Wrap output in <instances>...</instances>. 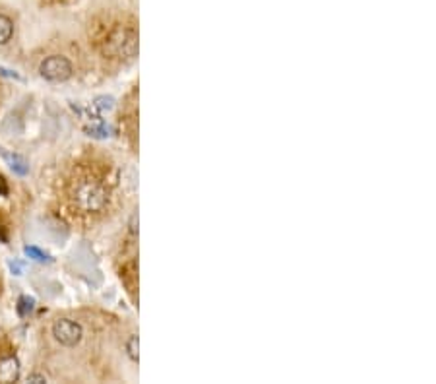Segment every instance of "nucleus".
I'll use <instances>...</instances> for the list:
<instances>
[{
  "label": "nucleus",
  "instance_id": "nucleus-8",
  "mask_svg": "<svg viewBox=\"0 0 436 384\" xmlns=\"http://www.w3.org/2000/svg\"><path fill=\"white\" fill-rule=\"evenodd\" d=\"M126 354L132 361H138V336H130L126 342Z\"/></svg>",
  "mask_w": 436,
  "mask_h": 384
},
{
  "label": "nucleus",
  "instance_id": "nucleus-2",
  "mask_svg": "<svg viewBox=\"0 0 436 384\" xmlns=\"http://www.w3.org/2000/svg\"><path fill=\"white\" fill-rule=\"evenodd\" d=\"M99 49L109 59H132L138 53V30L132 22H111L101 25Z\"/></svg>",
  "mask_w": 436,
  "mask_h": 384
},
{
  "label": "nucleus",
  "instance_id": "nucleus-12",
  "mask_svg": "<svg viewBox=\"0 0 436 384\" xmlns=\"http://www.w3.org/2000/svg\"><path fill=\"white\" fill-rule=\"evenodd\" d=\"M0 194H8V185L2 175H0Z\"/></svg>",
  "mask_w": 436,
  "mask_h": 384
},
{
  "label": "nucleus",
  "instance_id": "nucleus-1",
  "mask_svg": "<svg viewBox=\"0 0 436 384\" xmlns=\"http://www.w3.org/2000/svg\"><path fill=\"white\" fill-rule=\"evenodd\" d=\"M68 198L72 208L80 214H101L107 210L111 200V190L98 175H78L68 187Z\"/></svg>",
  "mask_w": 436,
  "mask_h": 384
},
{
  "label": "nucleus",
  "instance_id": "nucleus-6",
  "mask_svg": "<svg viewBox=\"0 0 436 384\" xmlns=\"http://www.w3.org/2000/svg\"><path fill=\"white\" fill-rule=\"evenodd\" d=\"M0 156L6 159L8 165L12 167V169H14L18 175L28 173V169H30V167H28V161H25L23 158H20L18 153H10V151H6L4 148H2V146H0Z\"/></svg>",
  "mask_w": 436,
  "mask_h": 384
},
{
  "label": "nucleus",
  "instance_id": "nucleus-7",
  "mask_svg": "<svg viewBox=\"0 0 436 384\" xmlns=\"http://www.w3.org/2000/svg\"><path fill=\"white\" fill-rule=\"evenodd\" d=\"M14 35V23L8 16L0 14V45H6Z\"/></svg>",
  "mask_w": 436,
  "mask_h": 384
},
{
  "label": "nucleus",
  "instance_id": "nucleus-5",
  "mask_svg": "<svg viewBox=\"0 0 436 384\" xmlns=\"http://www.w3.org/2000/svg\"><path fill=\"white\" fill-rule=\"evenodd\" d=\"M20 378V361L14 355L0 357V383H16Z\"/></svg>",
  "mask_w": 436,
  "mask_h": 384
},
{
  "label": "nucleus",
  "instance_id": "nucleus-3",
  "mask_svg": "<svg viewBox=\"0 0 436 384\" xmlns=\"http://www.w3.org/2000/svg\"><path fill=\"white\" fill-rule=\"evenodd\" d=\"M72 72H74L72 62L68 61L66 57H59V54L45 59L39 66V74L49 82H64L72 76Z\"/></svg>",
  "mask_w": 436,
  "mask_h": 384
},
{
  "label": "nucleus",
  "instance_id": "nucleus-9",
  "mask_svg": "<svg viewBox=\"0 0 436 384\" xmlns=\"http://www.w3.org/2000/svg\"><path fill=\"white\" fill-rule=\"evenodd\" d=\"M31 309H33V299H30V297H22V299H20V305H18V313H20L22 317H25Z\"/></svg>",
  "mask_w": 436,
  "mask_h": 384
},
{
  "label": "nucleus",
  "instance_id": "nucleus-11",
  "mask_svg": "<svg viewBox=\"0 0 436 384\" xmlns=\"http://www.w3.org/2000/svg\"><path fill=\"white\" fill-rule=\"evenodd\" d=\"M95 107H98L99 111L111 109V107H113V99H111V98H98V99H95Z\"/></svg>",
  "mask_w": 436,
  "mask_h": 384
},
{
  "label": "nucleus",
  "instance_id": "nucleus-4",
  "mask_svg": "<svg viewBox=\"0 0 436 384\" xmlns=\"http://www.w3.org/2000/svg\"><path fill=\"white\" fill-rule=\"evenodd\" d=\"M53 336L57 338V342H61L62 346L74 347L76 344H80L83 332L82 326L78 322H74V320L59 318V320L53 324Z\"/></svg>",
  "mask_w": 436,
  "mask_h": 384
},
{
  "label": "nucleus",
  "instance_id": "nucleus-13",
  "mask_svg": "<svg viewBox=\"0 0 436 384\" xmlns=\"http://www.w3.org/2000/svg\"><path fill=\"white\" fill-rule=\"evenodd\" d=\"M28 380H30V383H47V378L41 377V375H31Z\"/></svg>",
  "mask_w": 436,
  "mask_h": 384
},
{
  "label": "nucleus",
  "instance_id": "nucleus-10",
  "mask_svg": "<svg viewBox=\"0 0 436 384\" xmlns=\"http://www.w3.org/2000/svg\"><path fill=\"white\" fill-rule=\"evenodd\" d=\"M25 255L31 256V258H35V260H39V262H45L47 258H49L43 250L35 249V247H25Z\"/></svg>",
  "mask_w": 436,
  "mask_h": 384
}]
</instances>
